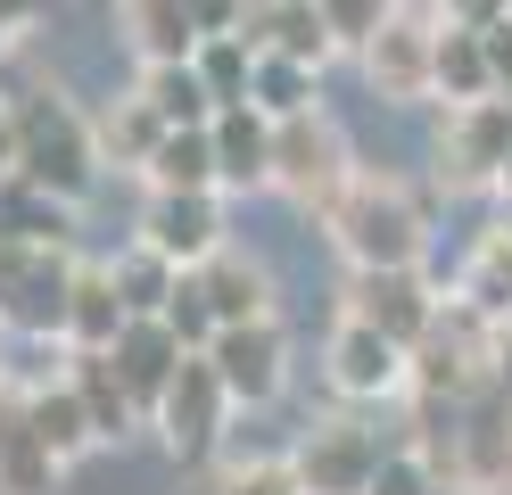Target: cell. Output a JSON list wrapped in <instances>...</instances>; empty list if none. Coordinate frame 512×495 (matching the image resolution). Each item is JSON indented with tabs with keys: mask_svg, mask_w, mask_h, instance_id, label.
I'll return each instance as SVG.
<instances>
[{
	"mask_svg": "<svg viewBox=\"0 0 512 495\" xmlns=\"http://www.w3.org/2000/svg\"><path fill=\"white\" fill-rule=\"evenodd\" d=\"M372 495H446L438 487V471L413 446H389V462H380V479H372Z\"/></svg>",
	"mask_w": 512,
	"mask_h": 495,
	"instance_id": "d6a6232c",
	"label": "cell"
},
{
	"mask_svg": "<svg viewBox=\"0 0 512 495\" xmlns=\"http://www.w3.org/2000/svg\"><path fill=\"white\" fill-rule=\"evenodd\" d=\"M504 190H512V174H504Z\"/></svg>",
	"mask_w": 512,
	"mask_h": 495,
	"instance_id": "74e56055",
	"label": "cell"
},
{
	"mask_svg": "<svg viewBox=\"0 0 512 495\" xmlns=\"http://www.w3.org/2000/svg\"><path fill=\"white\" fill-rule=\"evenodd\" d=\"M9 396H17V388H9V372H0V405H9Z\"/></svg>",
	"mask_w": 512,
	"mask_h": 495,
	"instance_id": "8d00e7d4",
	"label": "cell"
},
{
	"mask_svg": "<svg viewBox=\"0 0 512 495\" xmlns=\"http://www.w3.org/2000/svg\"><path fill=\"white\" fill-rule=\"evenodd\" d=\"M17 132H25V182L83 207V190L100 182V141H91V116H75L58 91H25L17 99Z\"/></svg>",
	"mask_w": 512,
	"mask_h": 495,
	"instance_id": "7a4b0ae2",
	"label": "cell"
},
{
	"mask_svg": "<svg viewBox=\"0 0 512 495\" xmlns=\"http://www.w3.org/2000/svg\"><path fill=\"white\" fill-rule=\"evenodd\" d=\"M67 306H75V256L67 248H34V256H25V273L0 289V330L67 347Z\"/></svg>",
	"mask_w": 512,
	"mask_h": 495,
	"instance_id": "9c48e42d",
	"label": "cell"
},
{
	"mask_svg": "<svg viewBox=\"0 0 512 495\" xmlns=\"http://www.w3.org/2000/svg\"><path fill=\"white\" fill-rule=\"evenodd\" d=\"M199 495H306V487L290 471V454H232L199 479Z\"/></svg>",
	"mask_w": 512,
	"mask_h": 495,
	"instance_id": "f546056e",
	"label": "cell"
},
{
	"mask_svg": "<svg viewBox=\"0 0 512 495\" xmlns=\"http://www.w3.org/2000/svg\"><path fill=\"white\" fill-rule=\"evenodd\" d=\"M438 99H446V108H471V99H504V91H496L488 33H463V25H446V33H438Z\"/></svg>",
	"mask_w": 512,
	"mask_h": 495,
	"instance_id": "603a6c76",
	"label": "cell"
},
{
	"mask_svg": "<svg viewBox=\"0 0 512 495\" xmlns=\"http://www.w3.org/2000/svg\"><path fill=\"white\" fill-rule=\"evenodd\" d=\"M108 355H116V372H124V388H133V405H141V421H157V405H166V388L182 380V363H190V347L174 339L166 322H124V339H116Z\"/></svg>",
	"mask_w": 512,
	"mask_h": 495,
	"instance_id": "4fadbf2b",
	"label": "cell"
},
{
	"mask_svg": "<svg viewBox=\"0 0 512 495\" xmlns=\"http://www.w3.org/2000/svg\"><path fill=\"white\" fill-rule=\"evenodd\" d=\"M314 17H323V33H331L339 50L364 58V50L380 42V25L397 17V0H314Z\"/></svg>",
	"mask_w": 512,
	"mask_h": 495,
	"instance_id": "4dcf8cb0",
	"label": "cell"
},
{
	"mask_svg": "<svg viewBox=\"0 0 512 495\" xmlns=\"http://www.w3.org/2000/svg\"><path fill=\"white\" fill-rule=\"evenodd\" d=\"M58 487V454L42 446L34 413H25V388L0 405V495H50Z\"/></svg>",
	"mask_w": 512,
	"mask_h": 495,
	"instance_id": "e0dca14e",
	"label": "cell"
},
{
	"mask_svg": "<svg viewBox=\"0 0 512 495\" xmlns=\"http://www.w3.org/2000/svg\"><path fill=\"white\" fill-rule=\"evenodd\" d=\"M25 413H34L42 446L58 454V471H67L75 454H91V446H100V421H91V405L75 396V380H67V372H58L50 388H25Z\"/></svg>",
	"mask_w": 512,
	"mask_h": 495,
	"instance_id": "ac0fdd59",
	"label": "cell"
},
{
	"mask_svg": "<svg viewBox=\"0 0 512 495\" xmlns=\"http://www.w3.org/2000/svg\"><path fill=\"white\" fill-rule=\"evenodd\" d=\"M463 306H479L488 322H512V223L496 231H479V248H471V273H463Z\"/></svg>",
	"mask_w": 512,
	"mask_h": 495,
	"instance_id": "4316f807",
	"label": "cell"
},
{
	"mask_svg": "<svg viewBox=\"0 0 512 495\" xmlns=\"http://www.w3.org/2000/svg\"><path fill=\"white\" fill-rule=\"evenodd\" d=\"M223 413H232V388H223V372L207 355L182 363V380L166 388V405H157V438H166L174 462H207L215 438H223Z\"/></svg>",
	"mask_w": 512,
	"mask_h": 495,
	"instance_id": "30bf717a",
	"label": "cell"
},
{
	"mask_svg": "<svg viewBox=\"0 0 512 495\" xmlns=\"http://www.w3.org/2000/svg\"><path fill=\"white\" fill-rule=\"evenodd\" d=\"M207 363L223 372L232 405H273L290 380V339H281V322H240V330H215Z\"/></svg>",
	"mask_w": 512,
	"mask_h": 495,
	"instance_id": "7c38bea8",
	"label": "cell"
},
{
	"mask_svg": "<svg viewBox=\"0 0 512 495\" xmlns=\"http://www.w3.org/2000/svg\"><path fill=\"white\" fill-rule=\"evenodd\" d=\"M438 306L446 297L422 281V264H413V273H347V289H339V314L380 330V339H397L405 355L438 330Z\"/></svg>",
	"mask_w": 512,
	"mask_h": 495,
	"instance_id": "52a82bcc",
	"label": "cell"
},
{
	"mask_svg": "<svg viewBox=\"0 0 512 495\" xmlns=\"http://www.w3.org/2000/svg\"><path fill=\"white\" fill-rule=\"evenodd\" d=\"M157 322H166V330H174V339H182L190 355H207V347H215V330H223V322H215V306H207V289L190 281V273H182V289H174V306L157 314Z\"/></svg>",
	"mask_w": 512,
	"mask_h": 495,
	"instance_id": "1f68e13d",
	"label": "cell"
},
{
	"mask_svg": "<svg viewBox=\"0 0 512 495\" xmlns=\"http://www.w3.org/2000/svg\"><path fill=\"white\" fill-rule=\"evenodd\" d=\"M512 174V99H471L438 124V182L446 190H504Z\"/></svg>",
	"mask_w": 512,
	"mask_h": 495,
	"instance_id": "5b68a950",
	"label": "cell"
},
{
	"mask_svg": "<svg viewBox=\"0 0 512 495\" xmlns=\"http://www.w3.org/2000/svg\"><path fill=\"white\" fill-rule=\"evenodd\" d=\"M438 33H446V17L430 9V0H397V17L380 25V42L364 50L372 91L397 99V108H413V99H438Z\"/></svg>",
	"mask_w": 512,
	"mask_h": 495,
	"instance_id": "277c9868",
	"label": "cell"
},
{
	"mask_svg": "<svg viewBox=\"0 0 512 495\" xmlns=\"http://www.w3.org/2000/svg\"><path fill=\"white\" fill-rule=\"evenodd\" d=\"M190 281L207 289V306H215L223 330H240V322H273V273H265L256 256H240V248H223V256L199 264Z\"/></svg>",
	"mask_w": 512,
	"mask_h": 495,
	"instance_id": "9a60e30c",
	"label": "cell"
},
{
	"mask_svg": "<svg viewBox=\"0 0 512 495\" xmlns=\"http://www.w3.org/2000/svg\"><path fill=\"white\" fill-rule=\"evenodd\" d=\"M124 297L108 264H75V306H67V347H116L124 339Z\"/></svg>",
	"mask_w": 512,
	"mask_h": 495,
	"instance_id": "7402d4cb",
	"label": "cell"
},
{
	"mask_svg": "<svg viewBox=\"0 0 512 495\" xmlns=\"http://www.w3.org/2000/svg\"><path fill=\"white\" fill-rule=\"evenodd\" d=\"M323 372H331L339 396H356V405H380V396H413V355H405L397 339H380V330L347 322V314H339L331 347H323Z\"/></svg>",
	"mask_w": 512,
	"mask_h": 495,
	"instance_id": "8fae6325",
	"label": "cell"
},
{
	"mask_svg": "<svg viewBox=\"0 0 512 495\" xmlns=\"http://www.w3.org/2000/svg\"><path fill=\"white\" fill-rule=\"evenodd\" d=\"M347 182H356V165H347V141H339V124H331L323 108L273 124V190H290L298 207L323 215Z\"/></svg>",
	"mask_w": 512,
	"mask_h": 495,
	"instance_id": "3957f363",
	"label": "cell"
},
{
	"mask_svg": "<svg viewBox=\"0 0 512 495\" xmlns=\"http://www.w3.org/2000/svg\"><path fill=\"white\" fill-rule=\"evenodd\" d=\"M323 223H331V248L347 256V273H413L422 248H430L422 198L405 182H389V174H356L323 207Z\"/></svg>",
	"mask_w": 512,
	"mask_h": 495,
	"instance_id": "6da1fadb",
	"label": "cell"
},
{
	"mask_svg": "<svg viewBox=\"0 0 512 495\" xmlns=\"http://www.w3.org/2000/svg\"><path fill=\"white\" fill-rule=\"evenodd\" d=\"M67 231H75V207L67 198H50L34 182H0V240H25V248H67Z\"/></svg>",
	"mask_w": 512,
	"mask_h": 495,
	"instance_id": "44dd1931",
	"label": "cell"
},
{
	"mask_svg": "<svg viewBox=\"0 0 512 495\" xmlns=\"http://www.w3.org/2000/svg\"><path fill=\"white\" fill-rule=\"evenodd\" d=\"M314 75H323V66L265 50V58H256V91H248V108H265L273 124H281V116H306V108H323V99H314Z\"/></svg>",
	"mask_w": 512,
	"mask_h": 495,
	"instance_id": "83f0119b",
	"label": "cell"
},
{
	"mask_svg": "<svg viewBox=\"0 0 512 495\" xmlns=\"http://www.w3.org/2000/svg\"><path fill=\"white\" fill-rule=\"evenodd\" d=\"M380 462H389V446H380V429L356 421V413H339V421H314L298 454H290V471L306 495H372L380 479Z\"/></svg>",
	"mask_w": 512,
	"mask_h": 495,
	"instance_id": "8992f818",
	"label": "cell"
},
{
	"mask_svg": "<svg viewBox=\"0 0 512 495\" xmlns=\"http://www.w3.org/2000/svg\"><path fill=\"white\" fill-rule=\"evenodd\" d=\"M91 141H100V165H124V174H149V157L166 149V124H157V108L133 91L116 99L108 116H91Z\"/></svg>",
	"mask_w": 512,
	"mask_h": 495,
	"instance_id": "ffe728a7",
	"label": "cell"
},
{
	"mask_svg": "<svg viewBox=\"0 0 512 495\" xmlns=\"http://www.w3.org/2000/svg\"><path fill=\"white\" fill-rule=\"evenodd\" d=\"M42 9L50 0H0V42H17L25 25H42Z\"/></svg>",
	"mask_w": 512,
	"mask_h": 495,
	"instance_id": "d590c367",
	"label": "cell"
},
{
	"mask_svg": "<svg viewBox=\"0 0 512 495\" xmlns=\"http://www.w3.org/2000/svg\"><path fill=\"white\" fill-rule=\"evenodd\" d=\"M190 17H199V33H240L248 0H190Z\"/></svg>",
	"mask_w": 512,
	"mask_h": 495,
	"instance_id": "e575fe53",
	"label": "cell"
},
{
	"mask_svg": "<svg viewBox=\"0 0 512 495\" xmlns=\"http://www.w3.org/2000/svg\"><path fill=\"white\" fill-rule=\"evenodd\" d=\"M108 273H116V297H124V314H133V322H157V314L174 306V289H182V273L157 248H141V240L124 248V256H108Z\"/></svg>",
	"mask_w": 512,
	"mask_h": 495,
	"instance_id": "d4e9b609",
	"label": "cell"
},
{
	"mask_svg": "<svg viewBox=\"0 0 512 495\" xmlns=\"http://www.w3.org/2000/svg\"><path fill=\"white\" fill-rule=\"evenodd\" d=\"M25 174V132H17V108L0 99V182H17Z\"/></svg>",
	"mask_w": 512,
	"mask_h": 495,
	"instance_id": "836d02e7",
	"label": "cell"
},
{
	"mask_svg": "<svg viewBox=\"0 0 512 495\" xmlns=\"http://www.w3.org/2000/svg\"><path fill=\"white\" fill-rule=\"evenodd\" d=\"M149 108H157V124L166 132H199V124H215L223 108H215V91L199 83V66H141V83H133Z\"/></svg>",
	"mask_w": 512,
	"mask_h": 495,
	"instance_id": "cb8c5ba5",
	"label": "cell"
},
{
	"mask_svg": "<svg viewBox=\"0 0 512 495\" xmlns=\"http://www.w3.org/2000/svg\"><path fill=\"white\" fill-rule=\"evenodd\" d=\"M67 380H75V396L91 405L100 438H124V429L141 421V405H133V388H124V372H116L108 347H67Z\"/></svg>",
	"mask_w": 512,
	"mask_h": 495,
	"instance_id": "d6986e66",
	"label": "cell"
},
{
	"mask_svg": "<svg viewBox=\"0 0 512 495\" xmlns=\"http://www.w3.org/2000/svg\"><path fill=\"white\" fill-rule=\"evenodd\" d=\"M149 190H223V165H215V124L199 132H166V149L149 157Z\"/></svg>",
	"mask_w": 512,
	"mask_h": 495,
	"instance_id": "484cf974",
	"label": "cell"
},
{
	"mask_svg": "<svg viewBox=\"0 0 512 495\" xmlns=\"http://www.w3.org/2000/svg\"><path fill=\"white\" fill-rule=\"evenodd\" d=\"M141 248H157L174 273H199L223 256V207L215 190H149L141 207Z\"/></svg>",
	"mask_w": 512,
	"mask_h": 495,
	"instance_id": "ba28073f",
	"label": "cell"
},
{
	"mask_svg": "<svg viewBox=\"0 0 512 495\" xmlns=\"http://www.w3.org/2000/svg\"><path fill=\"white\" fill-rule=\"evenodd\" d=\"M215 165H223V190H273V116L223 108L215 116Z\"/></svg>",
	"mask_w": 512,
	"mask_h": 495,
	"instance_id": "2e32d148",
	"label": "cell"
},
{
	"mask_svg": "<svg viewBox=\"0 0 512 495\" xmlns=\"http://www.w3.org/2000/svg\"><path fill=\"white\" fill-rule=\"evenodd\" d=\"M116 17H124V33H133V50H141V66H190L199 58V17H190V0H116Z\"/></svg>",
	"mask_w": 512,
	"mask_h": 495,
	"instance_id": "5bb4252c",
	"label": "cell"
},
{
	"mask_svg": "<svg viewBox=\"0 0 512 495\" xmlns=\"http://www.w3.org/2000/svg\"><path fill=\"white\" fill-rule=\"evenodd\" d=\"M190 66H199V83L215 91V108H248V91H256V50L240 42V33H207Z\"/></svg>",
	"mask_w": 512,
	"mask_h": 495,
	"instance_id": "f1b7e54d",
	"label": "cell"
}]
</instances>
